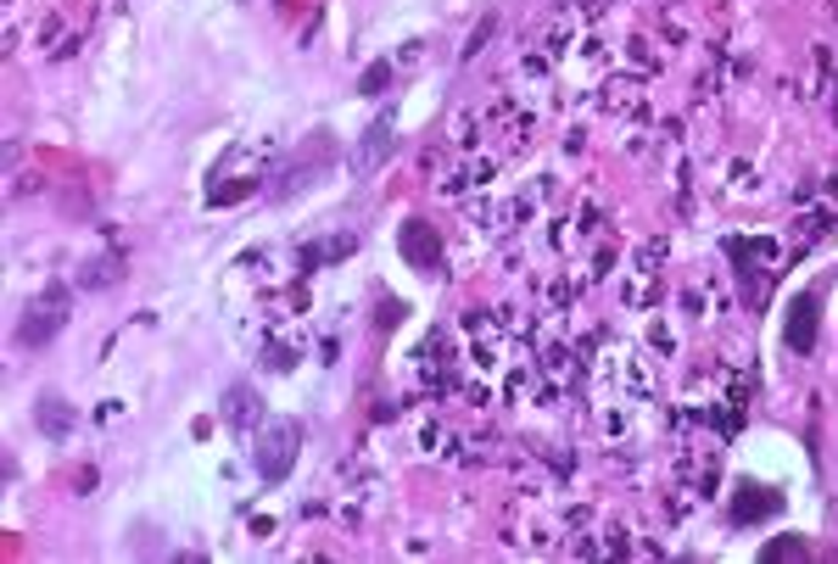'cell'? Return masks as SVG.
Segmentation results:
<instances>
[{"instance_id":"8992f818","label":"cell","mask_w":838,"mask_h":564,"mask_svg":"<svg viewBox=\"0 0 838 564\" xmlns=\"http://www.w3.org/2000/svg\"><path fill=\"white\" fill-rule=\"evenodd\" d=\"M403 257L414 263L419 274H436V269H442V241L431 235V224H419V218L403 224Z\"/></svg>"},{"instance_id":"9c48e42d","label":"cell","mask_w":838,"mask_h":564,"mask_svg":"<svg viewBox=\"0 0 838 564\" xmlns=\"http://www.w3.org/2000/svg\"><path fill=\"white\" fill-rule=\"evenodd\" d=\"M112 280H123V263H118V257H95L90 269L79 274V285H84V291H101V285H112Z\"/></svg>"},{"instance_id":"ba28073f","label":"cell","mask_w":838,"mask_h":564,"mask_svg":"<svg viewBox=\"0 0 838 564\" xmlns=\"http://www.w3.org/2000/svg\"><path fill=\"white\" fill-rule=\"evenodd\" d=\"M777 509H783V497H777V492L744 486V492H738V503H732V520H760V514H777Z\"/></svg>"},{"instance_id":"3957f363","label":"cell","mask_w":838,"mask_h":564,"mask_svg":"<svg viewBox=\"0 0 838 564\" xmlns=\"http://www.w3.org/2000/svg\"><path fill=\"white\" fill-rule=\"evenodd\" d=\"M330 162H336V140H330V129H313V140H308V151H297L291 162H285V168H280V179L269 185V196H280V202H285V196H297V190H308L319 174H325L330 168Z\"/></svg>"},{"instance_id":"4fadbf2b","label":"cell","mask_w":838,"mask_h":564,"mask_svg":"<svg viewBox=\"0 0 838 564\" xmlns=\"http://www.w3.org/2000/svg\"><path fill=\"white\" fill-rule=\"evenodd\" d=\"M788 553H805L799 542H777V548H766V559H788Z\"/></svg>"},{"instance_id":"7c38bea8","label":"cell","mask_w":838,"mask_h":564,"mask_svg":"<svg viewBox=\"0 0 838 564\" xmlns=\"http://www.w3.org/2000/svg\"><path fill=\"white\" fill-rule=\"evenodd\" d=\"M352 252V235L347 241H325V246H308L302 252V269H313V263H325V257H347Z\"/></svg>"},{"instance_id":"6da1fadb","label":"cell","mask_w":838,"mask_h":564,"mask_svg":"<svg viewBox=\"0 0 838 564\" xmlns=\"http://www.w3.org/2000/svg\"><path fill=\"white\" fill-rule=\"evenodd\" d=\"M297 453H302V425H297V419H274V425L263 430V436H257V453H252V464H257V481L280 486L285 475H291Z\"/></svg>"},{"instance_id":"5b68a950","label":"cell","mask_w":838,"mask_h":564,"mask_svg":"<svg viewBox=\"0 0 838 564\" xmlns=\"http://www.w3.org/2000/svg\"><path fill=\"white\" fill-rule=\"evenodd\" d=\"M34 425H40V436L68 442L73 430H79V408L68 403V397H56V391H40V403H34Z\"/></svg>"},{"instance_id":"8fae6325","label":"cell","mask_w":838,"mask_h":564,"mask_svg":"<svg viewBox=\"0 0 838 564\" xmlns=\"http://www.w3.org/2000/svg\"><path fill=\"white\" fill-rule=\"evenodd\" d=\"M386 84H392V62H369L364 79H358V90L364 95H386Z\"/></svg>"},{"instance_id":"277c9868","label":"cell","mask_w":838,"mask_h":564,"mask_svg":"<svg viewBox=\"0 0 838 564\" xmlns=\"http://www.w3.org/2000/svg\"><path fill=\"white\" fill-rule=\"evenodd\" d=\"M397 151V129H392V118H375L369 129H364V140H358V151H352V174L358 179H369V174H380V162Z\"/></svg>"},{"instance_id":"7a4b0ae2","label":"cell","mask_w":838,"mask_h":564,"mask_svg":"<svg viewBox=\"0 0 838 564\" xmlns=\"http://www.w3.org/2000/svg\"><path fill=\"white\" fill-rule=\"evenodd\" d=\"M68 308H73V291L68 285H45L34 302L23 308V319H17V341L23 347H45L62 324H68Z\"/></svg>"},{"instance_id":"30bf717a","label":"cell","mask_w":838,"mask_h":564,"mask_svg":"<svg viewBox=\"0 0 838 564\" xmlns=\"http://www.w3.org/2000/svg\"><path fill=\"white\" fill-rule=\"evenodd\" d=\"M224 419H230L241 436L252 430V386H235V391H230V403H224Z\"/></svg>"},{"instance_id":"52a82bcc","label":"cell","mask_w":838,"mask_h":564,"mask_svg":"<svg viewBox=\"0 0 838 564\" xmlns=\"http://www.w3.org/2000/svg\"><path fill=\"white\" fill-rule=\"evenodd\" d=\"M788 347L794 352H811L816 347V291H799L794 308H788Z\"/></svg>"}]
</instances>
